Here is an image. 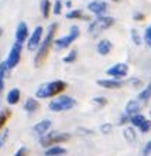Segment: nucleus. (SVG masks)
Listing matches in <instances>:
<instances>
[{
    "instance_id": "20",
    "label": "nucleus",
    "mask_w": 151,
    "mask_h": 156,
    "mask_svg": "<svg viewBox=\"0 0 151 156\" xmlns=\"http://www.w3.org/2000/svg\"><path fill=\"white\" fill-rule=\"evenodd\" d=\"M66 19H69V20H89V17L83 14L82 10H71V12L66 13Z\"/></svg>"
},
{
    "instance_id": "13",
    "label": "nucleus",
    "mask_w": 151,
    "mask_h": 156,
    "mask_svg": "<svg viewBox=\"0 0 151 156\" xmlns=\"http://www.w3.org/2000/svg\"><path fill=\"white\" fill-rule=\"evenodd\" d=\"M88 10L95 13V14H98V16H102V14L106 13L107 4L103 3V2H90V3L88 4Z\"/></svg>"
},
{
    "instance_id": "33",
    "label": "nucleus",
    "mask_w": 151,
    "mask_h": 156,
    "mask_svg": "<svg viewBox=\"0 0 151 156\" xmlns=\"http://www.w3.org/2000/svg\"><path fill=\"white\" fill-rule=\"evenodd\" d=\"M150 153H151V140H148L143 149V155H150Z\"/></svg>"
},
{
    "instance_id": "38",
    "label": "nucleus",
    "mask_w": 151,
    "mask_h": 156,
    "mask_svg": "<svg viewBox=\"0 0 151 156\" xmlns=\"http://www.w3.org/2000/svg\"><path fill=\"white\" fill-rule=\"evenodd\" d=\"M65 4H66V7H69V9H71V6H72V2H71V0H68V2H66Z\"/></svg>"
},
{
    "instance_id": "8",
    "label": "nucleus",
    "mask_w": 151,
    "mask_h": 156,
    "mask_svg": "<svg viewBox=\"0 0 151 156\" xmlns=\"http://www.w3.org/2000/svg\"><path fill=\"white\" fill-rule=\"evenodd\" d=\"M129 122H130L134 128H139L141 133H147V132L151 129V121H150V119H147L144 115H141L140 112H139V114L131 115Z\"/></svg>"
},
{
    "instance_id": "5",
    "label": "nucleus",
    "mask_w": 151,
    "mask_h": 156,
    "mask_svg": "<svg viewBox=\"0 0 151 156\" xmlns=\"http://www.w3.org/2000/svg\"><path fill=\"white\" fill-rule=\"evenodd\" d=\"M76 105V101L72 97L68 95H59L58 98L52 99L49 102V111L52 112H64V111H69Z\"/></svg>"
},
{
    "instance_id": "39",
    "label": "nucleus",
    "mask_w": 151,
    "mask_h": 156,
    "mask_svg": "<svg viewBox=\"0 0 151 156\" xmlns=\"http://www.w3.org/2000/svg\"><path fill=\"white\" fill-rule=\"evenodd\" d=\"M2 36H3V29L0 27V37H2Z\"/></svg>"
},
{
    "instance_id": "27",
    "label": "nucleus",
    "mask_w": 151,
    "mask_h": 156,
    "mask_svg": "<svg viewBox=\"0 0 151 156\" xmlns=\"http://www.w3.org/2000/svg\"><path fill=\"white\" fill-rule=\"evenodd\" d=\"M131 38H133V43H134L136 45H141V43H143L139 31H137L136 29H131Z\"/></svg>"
},
{
    "instance_id": "30",
    "label": "nucleus",
    "mask_w": 151,
    "mask_h": 156,
    "mask_svg": "<svg viewBox=\"0 0 151 156\" xmlns=\"http://www.w3.org/2000/svg\"><path fill=\"white\" fill-rule=\"evenodd\" d=\"M7 136H8V131H7V129H4L3 132H0V149L4 146L6 140H7Z\"/></svg>"
},
{
    "instance_id": "2",
    "label": "nucleus",
    "mask_w": 151,
    "mask_h": 156,
    "mask_svg": "<svg viewBox=\"0 0 151 156\" xmlns=\"http://www.w3.org/2000/svg\"><path fill=\"white\" fill-rule=\"evenodd\" d=\"M66 87H68V84H66L65 81H62V80L45 82V84H42V85L38 87V90L35 91V97L40 98V99L52 98V97L59 95L62 91H65Z\"/></svg>"
},
{
    "instance_id": "6",
    "label": "nucleus",
    "mask_w": 151,
    "mask_h": 156,
    "mask_svg": "<svg viewBox=\"0 0 151 156\" xmlns=\"http://www.w3.org/2000/svg\"><path fill=\"white\" fill-rule=\"evenodd\" d=\"M79 34H81V31H79V27L78 26H72L69 29V33H68V36H65V37H61L58 38V40H54V47L57 50H64V48H68L72 43H74L75 40H76L78 37H79Z\"/></svg>"
},
{
    "instance_id": "1",
    "label": "nucleus",
    "mask_w": 151,
    "mask_h": 156,
    "mask_svg": "<svg viewBox=\"0 0 151 156\" xmlns=\"http://www.w3.org/2000/svg\"><path fill=\"white\" fill-rule=\"evenodd\" d=\"M57 30H58V23L49 24L48 30H47V36H45L44 41H41L40 47L37 48V54L34 57V66L35 67H41L45 62V60L48 58V54L54 44V37H55Z\"/></svg>"
},
{
    "instance_id": "31",
    "label": "nucleus",
    "mask_w": 151,
    "mask_h": 156,
    "mask_svg": "<svg viewBox=\"0 0 151 156\" xmlns=\"http://www.w3.org/2000/svg\"><path fill=\"white\" fill-rule=\"evenodd\" d=\"M93 104H96L98 107H105L107 104V99L103 97H96V98H93Z\"/></svg>"
},
{
    "instance_id": "11",
    "label": "nucleus",
    "mask_w": 151,
    "mask_h": 156,
    "mask_svg": "<svg viewBox=\"0 0 151 156\" xmlns=\"http://www.w3.org/2000/svg\"><path fill=\"white\" fill-rule=\"evenodd\" d=\"M98 85L106 90H119L124 85V82L117 78H112V80H98Z\"/></svg>"
},
{
    "instance_id": "17",
    "label": "nucleus",
    "mask_w": 151,
    "mask_h": 156,
    "mask_svg": "<svg viewBox=\"0 0 151 156\" xmlns=\"http://www.w3.org/2000/svg\"><path fill=\"white\" fill-rule=\"evenodd\" d=\"M96 48H98V53L100 54V55H107V54L112 51L113 45H112L110 41L105 38V40H100V41H99V43H98V47H96Z\"/></svg>"
},
{
    "instance_id": "12",
    "label": "nucleus",
    "mask_w": 151,
    "mask_h": 156,
    "mask_svg": "<svg viewBox=\"0 0 151 156\" xmlns=\"http://www.w3.org/2000/svg\"><path fill=\"white\" fill-rule=\"evenodd\" d=\"M30 33H29V26L25 21H20L17 24V29H16V41L18 43H24L27 38H29Z\"/></svg>"
},
{
    "instance_id": "23",
    "label": "nucleus",
    "mask_w": 151,
    "mask_h": 156,
    "mask_svg": "<svg viewBox=\"0 0 151 156\" xmlns=\"http://www.w3.org/2000/svg\"><path fill=\"white\" fill-rule=\"evenodd\" d=\"M7 64L6 61L0 62V94L3 92V88H4V80H6V74H7Z\"/></svg>"
},
{
    "instance_id": "35",
    "label": "nucleus",
    "mask_w": 151,
    "mask_h": 156,
    "mask_svg": "<svg viewBox=\"0 0 151 156\" xmlns=\"http://www.w3.org/2000/svg\"><path fill=\"white\" fill-rule=\"evenodd\" d=\"M133 19H134V20H137V21H143L144 19H146V16H144L143 13H134Z\"/></svg>"
},
{
    "instance_id": "21",
    "label": "nucleus",
    "mask_w": 151,
    "mask_h": 156,
    "mask_svg": "<svg viewBox=\"0 0 151 156\" xmlns=\"http://www.w3.org/2000/svg\"><path fill=\"white\" fill-rule=\"evenodd\" d=\"M41 14H42V17L44 19H48L49 17V13H51V10H52V4H51V2L49 0H41Z\"/></svg>"
},
{
    "instance_id": "32",
    "label": "nucleus",
    "mask_w": 151,
    "mask_h": 156,
    "mask_svg": "<svg viewBox=\"0 0 151 156\" xmlns=\"http://www.w3.org/2000/svg\"><path fill=\"white\" fill-rule=\"evenodd\" d=\"M112 129H113V125H112V123H103L102 126H100V131H102L103 133H110Z\"/></svg>"
},
{
    "instance_id": "26",
    "label": "nucleus",
    "mask_w": 151,
    "mask_h": 156,
    "mask_svg": "<svg viewBox=\"0 0 151 156\" xmlns=\"http://www.w3.org/2000/svg\"><path fill=\"white\" fill-rule=\"evenodd\" d=\"M62 12V2L61 0H55L52 4V13L55 16H59Z\"/></svg>"
},
{
    "instance_id": "9",
    "label": "nucleus",
    "mask_w": 151,
    "mask_h": 156,
    "mask_svg": "<svg viewBox=\"0 0 151 156\" xmlns=\"http://www.w3.org/2000/svg\"><path fill=\"white\" fill-rule=\"evenodd\" d=\"M42 33H44V29L41 26H37L35 30H34L31 36H29V41H27V48L30 51H35V50L40 47L41 44V38H42Z\"/></svg>"
},
{
    "instance_id": "14",
    "label": "nucleus",
    "mask_w": 151,
    "mask_h": 156,
    "mask_svg": "<svg viewBox=\"0 0 151 156\" xmlns=\"http://www.w3.org/2000/svg\"><path fill=\"white\" fill-rule=\"evenodd\" d=\"M51 121L49 119H42V121H40V122H37L35 125L33 126V131L37 133V135L42 136L44 133H47V132L49 131V128H51Z\"/></svg>"
},
{
    "instance_id": "24",
    "label": "nucleus",
    "mask_w": 151,
    "mask_h": 156,
    "mask_svg": "<svg viewBox=\"0 0 151 156\" xmlns=\"http://www.w3.org/2000/svg\"><path fill=\"white\" fill-rule=\"evenodd\" d=\"M66 149L62 148V146H52V148H47L45 151V155L47 156H57V155H65Z\"/></svg>"
},
{
    "instance_id": "22",
    "label": "nucleus",
    "mask_w": 151,
    "mask_h": 156,
    "mask_svg": "<svg viewBox=\"0 0 151 156\" xmlns=\"http://www.w3.org/2000/svg\"><path fill=\"white\" fill-rule=\"evenodd\" d=\"M150 98H151V82L146 87V88H144L143 91H141V92H140L139 97H137V99H139L140 102H143V104H146Z\"/></svg>"
},
{
    "instance_id": "28",
    "label": "nucleus",
    "mask_w": 151,
    "mask_h": 156,
    "mask_svg": "<svg viewBox=\"0 0 151 156\" xmlns=\"http://www.w3.org/2000/svg\"><path fill=\"white\" fill-rule=\"evenodd\" d=\"M76 57H78V51L76 50H72L68 55L64 57V62H68V64H69V62H74L75 60H76Z\"/></svg>"
},
{
    "instance_id": "41",
    "label": "nucleus",
    "mask_w": 151,
    "mask_h": 156,
    "mask_svg": "<svg viewBox=\"0 0 151 156\" xmlns=\"http://www.w3.org/2000/svg\"><path fill=\"white\" fill-rule=\"evenodd\" d=\"M150 114H151V109H150Z\"/></svg>"
},
{
    "instance_id": "16",
    "label": "nucleus",
    "mask_w": 151,
    "mask_h": 156,
    "mask_svg": "<svg viewBox=\"0 0 151 156\" xmlns=\"http://www.w3.org/2000/svg\"><path fill=\"white\" fill-rule=\"evenodd\" d=\"M20 97H21L20 90L18 88H13V90L8 91L7 97H6V101H7L8 105H16L20 101Z\"/></svg>"
},
{
    "instance_id": "4",
    "label": "nucleus",
    "mask_w": 151,
    "mask_h": 156,
    "mask_svg": "<svg viewBox=\"0 0 151 156\" xmlns=\"http://www.w3.org/2000/svg\"><path fill=\"white\" fill-rule=\"evenodd\" d=\"M114 24V19L110 16H99L98 19H95L92 23L89 24V27H88V33L90 34V36H98V34H100L103 31V30L109 29V27H112V26Z\"/></svg>"
},
{
    "instance_id": "40",
    "label": "nucleus",
    "mask_w": 151,
    "mask_h": 156,
    "mask_svg": "<svg viewBox=\"0 0 151 156\" xmlns=\"http://www.w3.org/2000/svg\"><path fill=\"white\" fill-rule=\"evenodd\" d=\"M112 2H120V0H112Z\"/></svg>"
},
{
    "instance_id": "15",
    "label": "nucleus",
    "mask_w": 151,
    "mask_h": 156,
    "mask_svg": "<svg viewBox=\"0 0 151 156\" xmlns=\"http://www.w3.org/2000/svg\"><path fill=\"white\" fill-rule=\"evenodd\" d=\"M144 104L140 102L139 99H131V101H129L126 105V111H124V114H127L129 116L134 115V114H139L140 109H141V107H143Z\"/></svg>"
},
{
    "instance_id": "7",
    "label": "nucleus",
    "mask_w": 151,
    "mask_h": 156,
    "mask_svg": "<svg viewBox=\"0 0 151 156\" xmlns=\"http://www.w3.org/2000/svg\"><path fill=\"white\" fill-rule=\"evenodd\" d=\"M21 51H23V43H18V41H16V43L12 45L10 53H8V55H7V60H6V64H7V68H8V70L16 68L17 64L20 62Z\"/></svg>"
},
{
    "instance_id": "10",
    "label": "nucleus",
    "mask_w": 151,
    "mask_h": 156,
    "mask_svg": "<svg viewBox=\"0 0 151 156\" xmlns=\"http://www.w3.org/2000/svg\"><path fill=\"white\" fill-rule=\"evenodd\" d=\"M127 74H129V66L124 62H117L107 70V75H110L112 78H117V80L124 78Z\"/></svg>"
},
{
    "instance_id": "36",
    "label": "nucleus",
    "mask_w": 151,
    "mask_h": 156,
    "mask_svg": "<svg viewBox=\"0 0 151 156\" xmlns=\"http://www.w3.org/2000/svg\"><path fill=\"white\" fill-rule=\"evenodd\" d=\"M78 133L79 135H92V131H89V129H78Z\"/></svg>"
},
{
    "instance_id": "18",
    "label": "nucleus",
    "mask_w": 151,
    "mask_h": 156,
    "mask_svg": "<svg viewBox=\"0 0 151 156\" xmlns=\"http://www.w3.org/2000/svg\"><path fill=\"white\" fill-rule=\"evenodd\" d=\"M40 108V104L35 98H27L25 99V104H24V111L27 114H34V112L38 111Z\"/></svg>"
},
{
    "instance_id": "25",
    "label": "nucleus",
    "mask_w": 151,
    "mask_h": 156,
    "mask_svg": "<svg viewBox=\"0 0 151 156\" xmlns=\"http://www.w3.org/2000/svg\"><path fill=\"white\" fill-rule=\"evenodd\" d=\"M10 115H12V111H10V109H3V111L0 112V131L4 128V125H6V122L8 121Z\"/></svg>"
},
{
    "instance_id": "3",
    "label": "nucleus",
    "mask_w": 151,
    "mask_h": 156,
    "mask_svg": "<svg viewBox=\"0 0 151 156\" xmlns=\"http://www.w3.org/2000/svg\"><path fill=\"white\" fill-rule=\"evenodd\" d=\"M71 139V135L66 132H58V131H48L47 133L40 138V144L42 148H48L55 144H62Z\"/></svg>"
},
{
    "instance_id": "19",
    "label": "nucleus",
    "mask_w": 151,
    "mask_h": 156,
    "mask_svg": "<svg viewBox=\"0 0 151 156\" xmlns=\"http://www.w3.org/2000/svg\"><path fill=\"white\" fill-rule=\"evenodd\" d=\"M123 136H124V139L129 142V144H136V139H137V133H136L134 128H124L123 129Z\"/></svg>"
},
{
    "instance_id": "37",
    "label": "nucleus",
    "mask_w": 151,
    "mask_h": 156,
    "mask_svg": "<svg viewBox=\"0 0 151 156\" xmlns=\"http://www.w3.org/2000/svg\"><path fill=\"white\" fill-rule=\"evenodd\" d=\"M130 82H131V84H134V85H137V87L141 85V81H140V80H137V78H131Z\"/></svg>"
},
{
    "instance_id": "34",
    "label": "nucleus",
    "mask_w": 151,
    "mask_h": 156,
    "mask_svg": "<svg viewBox=\"0 0 151 156\" xmlns=\"http://www.w3.org/2000/svg\"><path fill=\"white\" fill-rule=\"evenodd\" d=\"M27 152H29V149L25 148V146H21V148L16 152V156H23V155H25Z\"/></svg>"
},
{
    "instance_id": "29",
    "label": "nucleus",
    "mask_w": 151,
    "mask_h": 156,
    "mask_svg": "<svg viewBox=\"0 0 151 156\" xmlns=\"http://www.w3.org/2000/svg\"><path fill=\"white\" fill-rule=\"evenodd\" d=\"M144 41L147 43V45L151 48V26H148L146 29V33H144Z\"/></svg>"
}]
</instances>
